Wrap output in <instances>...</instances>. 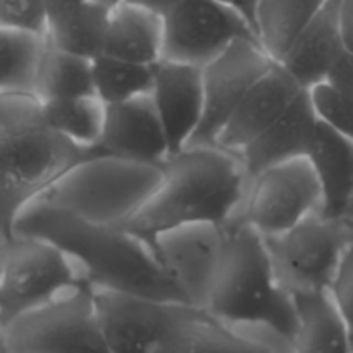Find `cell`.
I'll use <instances>...</instances> for the list:
<instances>
[{"label": "cell", "mask_w": 353, "mask_h": 353, "mask_svg": "<svg viewBox=\"0 0 353 353\" xmlns=\"http://www.w3.org/2000/svg\"><path fill=\"white\" fill-rule=\"evenodd\" d=\"M272 64L257 40L245 38L203 65V117L188 147H216L248 90Z\"/></svg>", "instance_id": "cell-11"}, {"label": "cell", "mask_w": 353, "mask_h": 353, "mask_svg": "<svg viewBox=\"0 0 353 353\" xmlns=\"http://www.w3.org/2000/svg\"><path fill=\"white\" fill-rule=\"evenodd\" d=\"M245 38L257 34L234 10L217 0H185L164 16L162 59L203 68Z\"/></svg>", "instance_id": "cell-10"}, {"label": "cell", "mask_w": 353, "mask_h": 353, "mask_svg": "<svg viewBox=\"0 0 353 353\" xmlns=\"http://www.w3.org/2000/svg\"><path fill=\"white\" fill-rule=\"evenodd\" d=\"M150 95L168 137L169 157H172L192 143L202 124V68L162 59L155 65Z\"/></svg>", "instance_id": "cell-15"}, {"label": "cell", "mask_w": 353, "mask_h": 353, "mask_svg": "<svg viewBox=\"0 0 353 353\" xmlns=\"http://www.w3.org/2000/svg\"><path fill=\"white\" fill-rule=\"evenodd\" d=\"M330 0H261L257 40L274 62H281Z\"/></svg>", "instance_id": "cell-23"}, {"label": "cell", "mask_w": 353, "mask_h": 353, "mask_svg": "<svg viewBox=\"0 0 353 353\" xmlns=\"http://www.w3.org/2000/svg\"><path fill=\"white\" fill-rule=\"evenodd\" d=\"M0 248V326L83 281L72 259L43 238L10 234Z\"/></svg>", "instance_id": "cell-7"}, {"label": "cell", "mask_w": 353, "mask_h": 353, "mask_svg": "<svg viewBox=\"0 0 353 353\" xmlns=\"http://www.w3.org/2000/svg\"><path fill=\"white\" fill-rule=\"evenodd\" d=\"M88 95H97L92 59L61 50L48 43L38 79L37 99L48 102Z\"/></svg>", "instance_id": "cell-27"}, {"label": "cell", "mask_w": 353, "mask_h": 353, "mask_svg": "<svg viewBox=\"0 0 353 353\" xmlns=\"http://www.w3.org/2000/svg\"><path fill=\"white\" fill-rule=\"evenodd\" d=\"M0 28L47 37V0H0Z\"/></svg>", "instance_id": "cell-30"}, {"label": "cell", "mask_w": 353, "mask_h": 353, "mask_svg": "<svg viewBox=\"0 0 353 353\" xmlns=\"http://www.w3.org/2000/svg\"><path fill=\"white\" fill-rule=\"evenodd\" d=\"M338 19L345 48L353 54V0L338 2Z\"/></svg>", "instance_id": "cell-34"}, {"label": "cell", "mask_w": 353, "mask_h": 353, "mask_svg": "<svg viewBox=\"0 0 353 353\" xmlns=\"http://www.w3.org/2000/svg\"><path fill=\"white\" fill-rule=\"evenodd\" d=\"M147 240L186 302L203 309L223 262L228 228L216 223L183 224Z\"/></svg>", "instance_id": "cell-12"}, {"label": "cell", "mask_w": 353, "mask_h": 353, "mask_svg": "<svg viewBox=\"0 0 353 353\" xmlns=\"http://www.w3.org/2000/svg\"><path fill=\"white\" fill-rule=\"evenodd\" d=\"M155 65L123 61L105 54L99 55L93 59L97 97L105 105H109L141 95H150L155 78Z\"/></svg>", "instance_id": "cell-28"}, {"label": "cell", "mask_w": 353, "mask_h": 353, "mask_svg": "<svg viewBox=\"0 0 353 353\" xmlns=\"http://www.w3.org/2000/svg\"><path fill=\"white\" fill-rule=\"evenodd\" d=\"M95 152L164 165L171 152L152 95L105 105V123Z\"/></svg>", "instance_id": "cell-16"}, {"label": "cell", "mask_w": 353, "mask_h": 353, "mask_svg": "<svg viewBox=\"0 0 353 353\" xmlns=\"http://www.w3.org/2000/svg\"><path fill=\"white\" fill-rule=\"evenodd\" d=\"M90 0H47V12H48V24L61 17L68 16L72 10L79 9Z\"/></svg>", "instance_id": "cell-35"}, {"label": "cell", "mask_w": 353, "mask_h": 353, "mask_svg": "<svg viewBox=\"0 0 353 353\" xmlns=\"http://www.w3.org/2000/svg\"><path fill=\"white\" fill-rule=\"evenodd\" d=\"M0 230L7 238L23 209L93 154L52 130L37 97L0 93Z\"/></svg>", "instance_id": "cell-4"}, {"label": "cell", "mask_w": 353, "mask_h": 353, "mask_svg": "<svg viewBox=\"0 0 353 353\" xmlns=\"http://www.w3.org/2000/svg\"><path fill=\"white\" fill-rule=\"evenodd\" d=\"M353 216V205H352V210H350V214H348V217H352Z\"/></svg>", "instance_id": "cell-38"}, {"label": "cell", "mask_w": 353, "mask_h": 353, "mask_svg": "<svg viewBox=\"0 0 353 353\" xmlns=\"http://www.w3.org/2000/svg\"><path fill=\"white\" fill-rule=\"evenodd\" d=\"M93 300L110 353H157L174 303L97 288Z\"/></svg>", "instance_id": "cell-13"}, {"label": "cell", "mask_w": 353, "mask_h": 353, "mask_svg": "<svg viewBox=\"0 0 353 353\" xmlns=\"http://www.w3.org/2000/svg\"><path fill=\"white\" fill-rule=\"evenodd\" d=\"M327 293H330L340 316L347 323L353 338V241L348 245L336 271H334L333 279L327 286Z\"/></svg>", "instance_id": "cell-31"}, {"label": "cell", "mask_w": 353, "mask_h": 353, "mask_svg": "<svg viewBox=\"0 0 353 353\" xmlns=\"http://www.w3.org/2000/svg\"><path fill=\"white\" fill-rule=\"evenodd\" d=\"M217 2L226 6L228 9L234 10L254 30V33L257 34L255 30H257V12L261 0H217Z\"/></svg>", "instance_id": "cell-33"}, {"label": "cell", "mask_w": 353, "mask_h": 353, "mask_svg": "<svg viewBox=\"0 0 353 353\" xmlns=\"http://www.w3.org/2000/svg\"><path fill=\"white\" fill-rule=\"evenodd\" d=\"M40 103L45 121L52 130L78 147L95 152L105 123V103L99 97L88 95Z\"/></svg>", "instance_id": "cell-26"}, {"label": "cell", "mask_w": 353, "mask_h": 353, "mask_svg": "<svg viewBox=\"0 0 353 353\" xmlns=\"http://www.w3.org/2000/svg\"><path fill=\"white\" fill-rule=\"evenodd\" d=\"M162 176L161 164L93 152L65 171L34 202L88 223L123 228L143 209Z\"/></svg>", "instance_id": "cell-5"}, {"label": "cell", "mask_w": 353, "mask_h": 353, "mask_svg": "<svg viewBox=\"0 0 353 353\" xmlns=\"http://www.w3.org/2000/svg\"><path fill=\"white\" fill-rule=\"evenodd\" d=\"M338 2L330 0L321 9L279 62L305 90L326 81L333 65L347 50L340 31Z\"/></svg>", "instance_id": "cell-19"}, {"label": "cell", "mask_w": 353, "mask_h": 353, "mask_svg": "<svg viewBox=\"0 0 353 353\" xmlns=\"http://www.w3.org/2000/svg\"><path fill=\"white\" fill-rule=\"evenodd\" d=\"M10 234L43 238L57 245L92 288L188 303L159 262L150 241L126 228L88 223L47 203L31 202L14 221Z\"/></svg>", "instance_id": "cell-1"}, {"label": "cell", "mask_w": 353, "mask_h": 353, "mask_svg": "<svg viewBox=\"0 0 353 353\" xmlns=\"http://www.w3.org/2000/svg\"><path fill=\"white\" fill-rule=\"evenodd\" d=\"M157 353H290L271 336L230 326L190 303H174Z\"/></svg>", "instance_id": "cell-14"}, {"label": "cell", "mask_w": 353, "mask_h": 353, "mask_svg": "<svg viewBox=\"0 0 353 353\" xmlns=\"http://www.w3.org/2000/svg\"><path fill=\"white\" fill-rule=\"evenodd\" d=\"M47 50L48 40L45 34L0 28V93L37 97L38 79Z\"/></svg>", "instance_id": "cell-24"}, {"label": "cell", "mask_w": 353, "mask_h": 353, "mask_svg": "<svg viewBox=\"0 0 353 353\" xmlns=\"http://www.w3.org/2000/svg\"><path fill=\"white\" fill-rule=\"evenodd\" d=\"M123 2L131 3V6L141 7V9H147L150 12L159 14V16L164 17L165 14L171 12L172 9L179 6L185 0H123Z\"/></svg>", "instance_id": "cell-36"}, {"label": "cell", "mask_w": 353, "mask_h": 353, "mask_svg": "<svg viewBox=\"0 0 353 353\" xmlns=\"http://www.w3.org/2000/svg\"><path fill=\"white\" fill-rule=\"evenodd\" d=\"M319 124L310 92L303 90L285 114L238 155L248 178L281 162L305 157Z\"/></svg>", "instance_id": "cell-18"}, {"label": "cell", "mask_w": 353, "mask_h": 353, "mask_svg": "<svg viewBox=\"0 0 353 353\" xmlns=\"http://www.w3.org/2000/svg\"><path fill=\"white\" fill-rule=\"evenodd\" d=\"M226 228L224 257L203 309L230 326L271 336L292 350L299 310L293 293L276 274L265 238L243 221Z\"/></svg>", "instance_id": "cell-3"}, {"label": "cell", "mask_w": 353, "mask_h": 353, "mask_svg": "<svg viewBox=\"0 0 353 353\" xmlns=\"http://www.w3.org/2000/svg\"><path fill=\"white\" fill-rule=\"evenodd\" d=\"M321 207L323 188L314 165L307 157H296L268 168L250 179L236 221H243L268 238L292 230L321 212Z\"/></svg>", "instance_id": "cell-9"}, {"label": "cell", "mask_w": 353, "mask_h": 353, "mask_svg": "<svg viewBox=\"0 0 353 353\" xmlns=\"http://www.w3.org/2000/svg\"><path fill=\"white\" fill-rule=\"evenodd\" d=\"M248 178L241 159L221 147H186L164 164L161 185L126 230L145 238L193 223L230 226L247 196Z\"/></svg>", "instance_id": "cell-2"}, {"label": "cell", "mask_w": 353, "mask_h": 353, "mask_svg": "<svg viewBox=\"0 0 353 353\" xmlns=\"http://www.w3.org/2000/svg\"><path fill=\"white\" fill-rule=\"evenodd\" d=\"M99 2H102V3H105V6H109V7H116V6H119L121 2H123V0H99Z\"/></svg>", "instance_id": "cell-37"}, {"label": "cell", "mask_w": 353, "mask_h": 353, "mask_svg": "<svg viewBox=\"0 0 353 353\" xmlns=\"http://www.w3.org/2000/svg\"><path fill=\"white\" fill-rule=\"evenodd\" d=\"M324 83L345 93H353V54L345 50Z\"/></svg>", "instance_id": "cell-32"}, {"label": "cell", "mask_w": 353, "mask_h": 353, "mask_svg": "<svg viewBox=\"0 0 353 353\" xmlns=\"http://www.w3.org/2000/svg\"><path fill=\"white\" fill-rule=\"evenodd\" d=\"M110 14L112 7L99 0H90L68 16L48 24V43L93 61L105 50Z\"/></svg>", "instance_id": "cell-25"}, {"label": "cell", "mask_w": 353, "mask_h": 353, "mask_svg": "<svg viewBox=\"0 0 353 353\" xmlns=\"http://www.w3.org/2000/svg\"><path fill=\"white\" fill-rule=\"evenodd\" d=\"M299 331L290 353H353V338L327 290L293 293Z\"/></svg>", "instance_id": "cell-22"}, {"label": "cell", "mask_w": 353, "mask_h": 353, "mask_svg": "<svg viewBox=\"0 0 353 353\" xmlns=\"http://www.w3.org/2000/svg\"><path fill=\"white\" fill-rule=\"evenodd\" d=\"M352 219H353V216H352Z\"/></svg>", "instance_id": "cell-39"}, {"label": "cell", "mask_w": 353, "mask_h": 353, "mask_svg": "<svg viewBox=\"0 0 353 353\" xmlns=\"http://www.w3.org/2000/svg\"><path fill=\"white\" fill-rule=\"evenodd\" d=\"M305 157L323 188L321 214L348 217L353 205V141L321 121Z\"/></svg>", "instance_id": "cell-20"}, {"label": "cell", "mask_w": 353, "mask_h": 353, "mask_svg": "<svg viewBox=\"0 0 353 353\" xmlns=\"http://www.w3.org/2000/svg\"><path fill=\"white\" fill-rule=\"evenodd\" d=\"M352 241L353 219L321 212L285 233L265 238L276 274L292 293L327 290Z\"/></svg>", "instance_id": "cell-8"}, {"label": "cell", "mask_w": 353, "mask_h": 353, "mask_svg": "<svg viewBox=\"0 0 353 353\" xmlns=\"http://www.w3.org/2000/svg\"><path fill=\"white\" fill-rule=\"evenodd\" d=\"M103 54L138 64H159L164 57V17L121 2L110 14Z\"/></svg>", "instance_id": "cell-21"}, {"label": "cell", "mask_w": 353, "mask_h": 353, "mask_svg": "<svg viewBox=\"0 0 353 353\" xmlns=\"http://www.w3.org/2000/svg\"><path fill=\"white\" fill-rule=\"evenodd\" d=\"M309 92L319 119L353 141V93L340 92L327 83H321Z\"/></svg>", "instance_id": "cell-29"}, {"label": "cell", "mask_w": 353, "mask_h": 353, "mask_svg": "<svg viewBox=\"0 0 353 353\" xmlns=\"http://www.w3.org/2000/svg\"><path fill=\"white\" fill-rule=\"evenodd\" d=\"M2 353H110L86 281L0 326Z\"/></svg>", "instance_id": "cell-6"}, {"label": "cell", "mask_w": 353, "mask_h": 353, "mask_svg": "<svg viewBox=\"0 0 353 353\" xmlns=\"http://www.w3.org/2000/svg\"><path fill=\"white\" fill-rule=\"evenodd\" d=\"M303 90L305 88L281 64L274 62L248 90L221 133L216 147L240 155L255 138L261 137L285 114Z\"/></svg>", "instance_id": "cell-17"}]
</instances>
